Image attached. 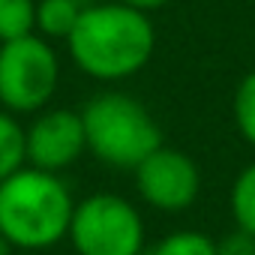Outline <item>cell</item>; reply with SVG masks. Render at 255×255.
Returning a JSON list of instances; mask_svg holds the SVG:
<instances>
[{"label":"cell","instance_id":"11","mask_svg":"<svg viewBox=\"0 0 255 255\" xmlns=\"http://www.w3.org/2000/svg\"><path fill=\"white\" fill-rule=\"evenodd\" d=\"M144 255H216V237L195 228H177L150 243Z\"/></svg>","mask_w":255,"mask_h":255},{"label":"cell","instance_id":"3","mask_svg":"<svg viewBox=\"0 0 255 255\" xmlns=\"http://www.w3.org/2000/svg\"><path fill=\"white\" fill-rule=\"evenodd\" d=\"M87 153L108 168L132 171L162 144V129L150 108L123 90H102L81 108Z\"/></svg>","mask_w":255,"mask_h":255},{"label":"cell","instance_id":"10","mask_svg":"<svg viewBox=\"0 0 255 255\" xmlns=\"http://www.w3.org/2000/svg\"><path fill=\"white\" fill-rule=\"evenodd\" d=\"M228 210H231L234 225L255 237V159L237 171L231 192H228Z\"/></svg>","mask_w":255,"mask_h":255},{"label":"cell","instance_id":"13","mask_svg":"<svg viewBox=\"0 0 255 255\" xmlns=\"http://www.w3.org/2000/svg\"><path fill=\"white\" fill-rule=\"evenodd\" d=\"M231 114H234V126L240 138L255 147V69L240 78L231 99Z\"/></svg>","mask_w":255,"mask_h":255},{"label":"cell","instance_id":"15","mask_svg":"<svg viewBox=\"0 0 255 255\" xmlns=\"http://www.w3.org/2000/svg\"><path fill=\"white\" fill-rule=\"evenodd\" d=\"M120 3H126V6H135V9H141V12H153V9H162V6H168L171 0H120Z\"/></svg>","mask_w":255,"mask_h":255},{"label":"cell","instance_id":"8","mask_svg":"<svg viewBox=\"0 0 255 255\" xmlns=\"http://www.w3.org/2000/svg\"><path fill=\"white\" fill-rule=\"evenodd\" d=\"M87 3L93 0H36V33L66 42Z\"/></svg>","mask_w":255,"mask_h":255},{"label":"cell","instance_id":"14","mask_svg":"<svg viewBox=\"0 0 255 255\" xmlns=\"http://www.w3.org/2000/svg\"><path fill=\"white\" fill-rule=\"evenodd\" d=\"M216 255H255V237L234 225V231L216 237Z\"/></svg>","mask_w":255,"mask_h":255},{"label":"cell","instance_id":"16","mask_svg":"<svg viewBox=\"0 0 255 255\" xmlns=\"http://www.w3.org/2000/svg\"><path fill=\"white\" fill-rule=\"evenodd\" d=\"M12 252H15V246L3 237V231H0V255H12Z\"/></svg>","mask_w":255,"mask_h":255},{"label":"cell","instance_id":"7","mask_svg":"<svg viewBox=\"0 0 255 255\" xmlns=\"http://www.w3.org/2000/svg\"><path fill=\"white\" fill-rule=\"evenodd\" d=\"M27 135V165L42 171H66L87 153V132L81 111L72 108H42L24 126Z\"/></svg>","mask_w":255,"mask_h":255},{"label":"cell","instance_id":"1","mask_svg":"<svg viewBox=\"0 0 255 255\" xmlns=\"http://www.w3.org/2000/svg\"><path fill=\"white\" fill-rule=\"evenodd\" d=\"M72 63L93 81L117 84L138 75L156 51V27L150 12L120 0L87 3L78 24L66 36Z\"/></svg>","mask_w":255,"mask_h":255},{"label":"cell","instance_id":"9","mask_svg":"<svg viewBox=\"0 0 255 255\" xmlns=\"http://www.w3.org/2000/svg\"><path fill=\"white\" fill-rule=\"evenodd\" d=\"M27 165V135L18 114L0 108V180Z\"/></svg>","mask_w":255,"mask_h":255},{"label":"cell","instance_id":"12","mask_svg":"<svg viewBox=\"0 0 255 255\" xmlns=\"http://www.w3.org/2000/svg\"><path fill=\"white\" fill-rule=\"evenodd\" d=\"M36 33V0H0V42Z\"/></svg>","mask_w":255,"mask_h":255},{"label":"cell","instance_id":"4","mask_svg":"<svg viewBox=\"0 0 255 255\" xmlns=\"http://www.w3.org/2000/svg\"><path fill=\"white\" fill-rule=\"evenodd\" d=\"M66 240L75 255H144L147 228L135 201L99 189L75 201Z\"/></svg>","mask_w":255,"mask_h":255},{"label":"cell","instance_id":"6","mask_svg":"<svg viewBox=\"0 0 255 255\" xmlns=\"http://www.w3.org/2000/svg\"><path fill=\"white\" fill-rule=\"evenodd\" d=\"M132 174L138 198L159 213H183L201 195V168L177 147L159 144L132 168Z\"/></svg>","mask_w":255,"mask_h":255},{"label":"cell","instance_id":"2","mask_svg":"<svg viewBox=\"0 0 255 255\" xmlns=\"http://www.w3.org/2000/svg\"><path fill=\"white\" fill-rule=\"evenodd\" d=\"M75 198L69 183L33 165L0 180V231L21 252H48L66 240Z\"/></svg>","mask_w":255,"mask_h":255},{"label":"cell","instance_id":"5","mask_svg":"<svg viewBox=\"0 0 255 255\" xmlns=\"http://www.w3.org/2000/svg\"><path fill=\"white\" fill-rule=\"evenodd\" d=\"M60 87V57L51 39L30 33L0 42V108L12 114H36L48 108Z\"/></svg>","mask_w":255,"mask_h":255}]
</instances>
